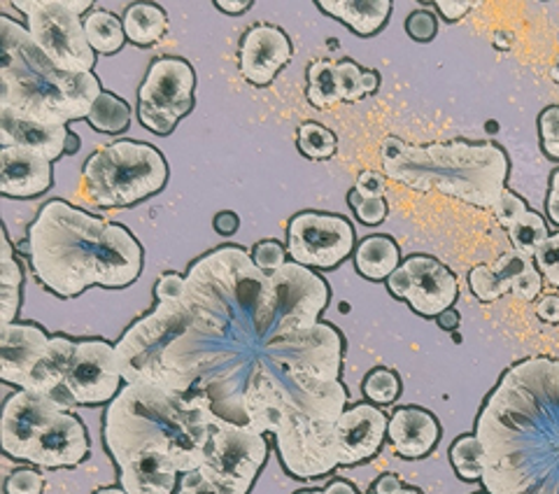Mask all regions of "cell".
Masks as SVG:
<instances>
[{
  "mask_svg": "<svg viewBox=\"0 0 559 494\" xmlns=\"http://www.w3.org/2000/svg\"><path fill=\"white\" fill-rule=\"evenodd\" d=\"M406 31L413 40L417 43H429L436 38V31H439V24H436V16L429 10H415L408 14L406 20Z\"/></svg>",
  "mask_w": 559,
  "mask_h": 494,
  "instance_id": "cell-42",
  "label": "cell"
},
{
  "mask_svg": "<svg viewBox=\"0 0 559 494\" xmlns=\"http://www.w3.org/2000/svg\"><path fill=\"white\" fill-rule=\"evenodd\" d=\"M51 337L31 322L3 325L0 329V380L24 390L33 368L49 348Z\"/></svg>",
  "mask_w": 559,
  "mask_h": 494,
  "instance_id": "cell-18",
  "label": "cell"
},
{
  "mask_svg": "<svg viewBox=\"0 0 559 494\" xmlns=\"http://www.w3.org/2000/svg\"><path fill=\"white\" fill-rule=\"evenodd\" d=\"M546 213H548L550 222L559 226V168L552 170V175H550V191H548V199H546Z\"/></svg>",
  "mask_w": 559,
  "mask_h": 494,
  "instance_id": "cell-49",
  "label": "cell"
},
{
  "mask_svg": "<svg viewBox=\"0 0 559 494\" xmlns=\"http://www.w3.org/2000/svg\"><path fill=\"white\" fill-rule=\"evenodd\" d=\"M388 436L399 457L419 460V457H427L439 444L441 427L439 420L429 411L417 409V405H404V409L394 411Z\"/></svg>",
  "mask_w": 559,
  "mask_h": 494,
  "instance_id": "cell-21",
  "label": "cell"
},
{
  "mask_svg": "<svg viewBox=\"0 0 559 494\" xmlns=\"http://www.w3.org/2000/svg\"><path fill=\"white\" fill-rule=\"evenodd\" d=\"M168 183L164 154L140 140L96 150L82 168L84 197L100 208H127L159 193Z\"/></svg>",
  "mask_w": 559,
  "mask_h": 494,
  "instance_id": "cell-7",
  "label": "cell"
},
{
  "mask_svg": "<svg viewBox=\"0 0 559 494\" xmlns=\"http://www.w3.org/2000/svg\"><path fill=\"white\" fill-rule=\"evenodd\" d=\"M266 457L269 444L264 436L222 420L210 436L199 473L224 494H250Z\"/></svg>",
  "mask_w": 559,
  "mask_h": 494,
  "instance_id": "cell-9",
  "label": "cell"
},
{
  "mask_svg": "<svg viewBox=\"0 0 559 494\" xmlns=\"http://www.w3.org/2000/svg\"><path fill=\"white\" fill-rule=\"evenodd\" d=\"M355 252V228L345 217L304 210L287 226L289 261L310 271L336 269Z\"/></svg>",
  "mask_w": 559,
  "mask_h": 494,
  "instance_id": "cell-11",
  "label": "cell"
},
{
  "mask_svg": "<svg viewBox=\"0 0 559 494\" xmlns=\"http://www.w3.org/2000/svg\"><path fill=\"white\" fill-rule=\"evenodd\" d=\"M55 183L47 158L20 148H0V193L8 199H35Z\"/></svg>",
  "mask_w": 559,
  "mask_h": 494,
  "instance_id": "cell-19",
  "label": "cell"
},
{
  "mask_svg": "<svg viewBox=\"0 0 559 494\" xmlns=\"http://www.w3.org/2000/svg\"><path fill=\"white\" fill-rule=\"evenodd\" d=\"M45 479L35 469H16L5 481V494H43Z\"/></svg>",
  "mask_w": 559,
  "mask_h": 494,
  "instance_id": "cell-41",
  "label": "cell"
},
{
  "mask_svg": "<svg viewBox=\"0 0 559 494\" xmlns=\"http://www.w3.org/2000/svg\"><path fill=\"white\" fill-rule=\"evenodd\" d=\"M364 397L373 401V403H380V405H388V403H394L399 392H401V380L399 376L394 374L392 368H373L369 376L364 378Z\"/></svg>",
  "mask_w": 559,
  "mask_h": 494,
  "instance_id": "cell-35",
  "label": "cell"
},
{
  "mask_svg": "<svg viewBox=\"0 0 559 494\" xmlns=\"http://www.w3.org/2000/svg\"><path fill=\"white\" fill-rule=\"evenodd\" d=\"M26 252L40 285L61 298L90 287L124 290L143 273V245L127 226L55 199L28 226Z\"/></svg>",
  "mask_w": 559,
  "mask_h": 494,
  "instance_id": "cell-3",
  "label": "cell"
},
{
  "mask_svg": "<svg viewBox=\"0 0 559 494\" xmlns=\"http://www.w3.org/2000/svg\"><path fill=\"white\" fill-rule=\"evenodd\" d=\"M538 133L544 152L559 162V105H550L538 117Z\"/></svg>",
  "mask_w": 559,
  "mask_h": 494,
  "instance_id": "cell-39",
  "label": "cell"
},
{
  "mask_svg": "<svg viewBox=\"0 0 559 494\" xmlns=\"http://www.w3.org/2000/svg\"><path fill=\"white\" fill-rule=\"evenodd\" d=\"M213 226H215V232H217L222 238H231V236L238 234L240 217L234 213V210H222V213L215 215Z\"/></svg>",
  "mask_w": 559,
  "mask_h": 494,
  "instance_id": "cell-47",
  "label": "cell"
},
{
  "mask_svg": "<svg viewBox=\"0 0 559 494\" xmlns=\"http://www.w3.org/2000/svg\"><path fill=\"white\" fill-rule=\"evenodd\" d=\"M495 45H497L499 49H509V47L513 45V35H511L509 31H499V33L495 35Z\"/></svg>",
  "mask_w": 559,
  "mask_h": 494,
  "instance_id": "cell-54",
  "label": "cell"
},
{
  "mask_svg": "<svg viewBox=\"0 0 559 494\" xmlns=\"http://www.w3.org/2000/svg\"><path fill=\"white\" fill-rule=\"evenodd\" d=\"M431 5L441 12L445 22H460L462 16L478 8V3H471V0H433Z\"/></svg>",
  "mask_w": 559,
  "mask_h": 494,
  "instance_id": "cell-45",
  "label": "cell"
},
{
  "mask_svg": "<svg viewBox=\"0 0 559 494\" xmlns=\"http://www.w3.org/2000/svg\"><path fill=\"white\" fill-rule=\"evenodd\" d=\"M401 487H404V485H401L399 475L384 473V475H380L378 483H376V494H394V492H399Z\"/></svg>",
  "mask_w": 559,
  "mask_h": 494,
  "instance_id": "cell-51",
  "label": "cell"
},
{
  "mask_svg": "<svg viewBox=\"0 0 559 494\" xmlns=\"http://www.w3.org/2000/svg\"><path fill=\"white\" fill-rule=\"evenodd\" d=\"M75 350H78V343L73 339L51 337L47 352L38 362V366L33 368V374H31L24 390L57 397V392L63 390V383L68 376L70 362H73Z\"/></svg>",
  "mask_w": 559,
  "mask_h": 494,
  "instance_id": "cell-25",
  "label": "cell"
},
{
  "mask_svg": "<svg viewBox=\"0 0 559 494\" xmlns=\"http://www.w3.org/2000/svg\"><path fill=\"white\" fill-rule=\"evenodd\" d=\"M103 94L94 73H66L51 63L31 33L0 14V113L16 119L57 124L86 119Z\"/></svg>",
  "mask_w": 559,
  "mask_h": 494,
  "instance_id": "cell-5",
  "label": "cell"
},
{
  "mask_svg": "<svg viewBox=\"0 0 559 494\" xmlns=\"http://www.w3.org/2000/svg\"><path fill=\"white\" fill-rule=\"evenodd\" d=\"M156 306L175 331L159 387L203 399L219 420L273 434L294 479L331 464L347 390L341 331L320 322L324 278L294 261L264 273L242 247L222 245L191 263L180 296Z\"/></svg>",
  "mask_w": 559,
  "mask_h": 494,
  "instance_id": "cell-1",
  "label": "cell"
},
{
  "mask_svg": "<svg viewBox=\"0 0 559 494\" xmlns=\"http://www.w3.org/2000/svg\"><path fill=\"white\" fill-rule=\"evenodd\" d=\"M396 298H404L423 317H439L450 310L460 296V282L443 261L413 255L384 280Z\"/></svg>",
  "mask_w": 559,
  "mask_h": 494,
  "instance_id": "cell-12",
  "label": "cell"
},
{
  "mask_svg": "<svg viewBox=\"0 0 559 494\" xmlns=\"http://www.w3.org/2000/svg\"><path fill=\"white\" fill-rule=\"evenodd\" d=\"M80 150V138L70 131V136H68V148H66V154H75Z\"/></svg>",
  "mask_w": 559,
  "mask_h": 494,
  "instance_id": "cell-55",
  "label": "cell"
},
{
  "mask_svg": "<svg viewBox=\"0 0 559 494\" xmlns=\"http://www.w3.org/2000/svg\"><path fill=\"white\" fill-rule=\"evenodd\" d=\"M384 175L413 191H439L478 208H492L509 180V156L495 143L408 145L384 138L380 145Z\"/></svg>",
  "mask_w": 559,
  "mask_h": 494,
  "instance_id": "cell-6",
  "label": "cell"
},
{
  "mask_svg": "<svg viewBox=\"0 0 559 494\" xmlns=\"http://www.w3.org/2000/svg\"><path fill=\"white\" fill-rule=\"evenodd\" d=\"M401 263V250L390 236L364 238L355 250V269L366 280H388Z\"/></svg>",
  "mask_w": 559,
  "mask_h": 494,
  "instance_id": "cell-26",
  "label": "cell"
},
{
  "mask_svg": "<svg viewBox=\"0 0 559 494\" xmlns=\"http://www.w3.org/2000/svg\"><path fill=\"white\" fill-rule=\"evenodd\" d=\"M534 259L522 257L518 252L503 255L497 263H478L468 273V287L480 302L492 304L506 292H513L518 278L527 269V263Z\"/></svg>",
  "mask_w": 559,
  "mask_h": 494,
  "instance_id": "cell-23",
  "label": "cell"
},
{
  "mask_svg": "<svg viewBox=\"0 0 559 494\" xmlns=\"http://www.w3.org/2000/svg\"><path fill=\"white\" fill-rule=\"evenodd\" d=\"M487 494H559V360L513 364L476 420Z\"/></svg>",
  "mask_w": 559,
  "mask_h": 494,
  "instance_id": "cell-2",
  "label": "cell"
},
{
  "mask_svg": "<svg viewBox=\"0 0 559 494\" xmlns=\"http://www.w3.org/2000/svg\"><path fill=\"white\" fill-rule=\"evenodd\" d=\"M94 494H129L124 487H100Z\"/></svg>",
  "mask_w": 559,
  "mask_h": 494,
  "instance_id": "cell-56",
  "label": "cell"
},
{
  "mask_svg": "<svg viewBox=\"0 0 559 494\" xmlns=\"http://www.w3.org/2000/svg\"><path fill=\"white\" fill-rule=\"evenodd\" d=\"M219 422L203 399L159 385H127L105 411L103 440L117 467L143 455H164L185 475L201 469Z\"/></svg>",
  "mask_w": 559,
  "mask_h": 494,
  "instance_id": "cell-4",
  "label": "cell"
},
{
  "mask_svg": "<svg viewBox=\"0 0 559 494\" xmlns=\"http://www.w3.org/2000/svg\"><path fill=\"white\" fill-rule=\"evenodd\" d=\"M355 189H357L359 197H364V199H382L384 191H388V183H384L380 173L364 170L357 178Z\"/></svg>",
  "mask_w": 559,
  "mask_h": 494,
  "instance_id": "cell-44",
  "label": "cell"
},
{
  "mask_svg": "<svg viewBox=\"0 0 559 494\" xmlns=\"http://www.w3.org/2000/svg\"><path fill=\"white\" fill-rule=\"evenodd\" d=\"M450 462L462 481H483L485 471V448L474 434L460 436L450 448Z\"/></svg>",
  "mask_w": 559,
  "mask_h": 494,
  "instance_id": "cell-33",
  "label": "cell"
},
{
  "mask_svg": "<svg viewBox=\"0 0 559 494\" xmlns=\"http://www.w3.org/2000/svg\"><path fill=\"white\" fill-rule=\"evenodd\" d=\"M86 121L100 133H121L131 127V105L110 92H103Z\"/></svg>",
  "mask_w": 559,
  "mask_h": 494,
  "instance_id": "cell-31",
  "label": "cell"
},
{
  "mask_svg": "<svg viewBox=\"0 0 559 494\" xmlns=\"http://www.w3.org/2000/svg\"><path fill=\"white\" fill-rule=\"evenodd\" d=\"M509 238L513 243V252L527 257V259H534L540 247L548 243L550 232H548L546 220L540 217V213H536V210H530L527 215L520 217L509 228Z\"/></svg>",
  "mask_w": 559,
  "mask_h": 494,
  "instance_id": "cell-32",
  "label": "cell"
},
{
  "mask_svg": "<svg viewBox=\"0 0 559 494\" xmlns=\"http://www.w3.org/2000/svg\"><path fill=\"white\" fill-rule=\"evenodd\" d=\"M180 469L164 455H143L119 467V487L129 494H173Z\"/></svg>",
  "mask_w": 559,
  "mask_h": 494,
  "instance_id": "cell-22",
  "label": "cell"
},
{
  "mask_svg": "<svg viewBox=\"0 0 559 494\" xmlns=\"http://www.w3.org/2000/svg\"><path fill=\"white\" fill-rule=\"evenodd\" d=\"M552 80L559 82V66H555V70H552Z\"/></svg>",
  "mask_w": 559,
  "mask_h": 494,
  "instance_id": "cell-59",
  "label": "cell"
},
{
  "mask_svg": "<svg viewBox=\"0 0 559 494\" xmlns=\"http://www.w3.org/2000/svg\"><path fill=\"white\" fill-rule=\"evenodd\" d=\"M336 84H338L341 101L355 103L378 92L380 75L376 70H366L355 61L343 59V61H336Z\"/></svg>",
  "mask_w": 559,
  "mask_h": 494,
  "instance_id": "cell-30",
  "label": "cell"
},
{
  "mask_svg": "<svg viewBox=\"0 0 559 494\" xmlns=\"http://www.w3.org/2000/svg\"><path fill=\"white\" fill-rule=\"evenodd\" d=\"M544 290V275L538 273L536 263L530 261L527 269L518 278V282L513 285V294L520 298V302H534V298Z\"/></svg>",
  "mask_w": 559,
  "mask_h": 494,
  "instance_id": "cell-43",
  "label": "cell"
},
{
  "mask_svg": "<svg viewBox=\"0 0 559 494\" xmlns=\"http://www.w3.org/2000/svg\"><path fill=\"white\" fill-rule=\"evenodd\" d=\"M492 210H495V217H497V222L506 228V232H509V228L520 220V217H524L530 213V208H527V203H524L518 193H513L509 187H506L503 191H501V197L497 199V203L492 205Z\"/></svg>",
  "mask_w": 559,
  "mask_h": 494,
  "instance_id": "cell-38",
  "label": "cell"
},
{
  "mask_svg": "<svg viewBox=\"0 0 559 494\" xmlns=\"http://www.w3.org/2000/svg\"><path fill=\"white\" fill-rule=\"evenodd\" d=\"M127 40L138 47H152L168 33V16L156 3H131L121 16Z\"/></svg>",
  "mask_w": 559,
  "mask_h": 494,
  "instance_id": "cell-27",
  "label": "cell"
},
{
  "mask_svg": "<svg viewBox=\"0 0 559 494\" xmlns=\"http://www.w3.org/2000/svg\"><path fill=\"white\" fill-rule=\"evenodd\" d=\"M388 415L376 409L373 403H357L355 409H347L336 422L338 464L353 467L371 460L388 436Z\"/></svg>",
  "mask_w": 559,
  "mask_h": 494,
  "instance_id": "cell-17",
  "label": "cell"
},
{
  "mask_svg": "<svg viewBox=\"0 0 559 494\" xmlns=\"http://www.w3.org/2000/svg\"><path fill=\"white\" fill-rule=\"evenodd\" d=\"M318 8L361 38H371L388 24L392 0H318Z\"/></svg>",
  "mask_w": 559,
  "mask_h": 494,
  "instance_id": "cell-24",
  "label": "cell"
},
{
  "mask_svg": "<svg viewBox=\"0 0 559 494\" xmlns=\"http://www.w3.org/2000/svg\"><path fill=\"white\" fill-rule=\"evenodd\" d=\"M296 494H326L324 490H304V492H296Z\"/></svg>",
  "mask_w": 559,
  "mask_h": 494,
  "instance_id": "cell-58",
  "label": "cell"
},
{
  "mask_svg": "<svg viewBox=\"0 0 559 494\" xmlns=\"http://www.w3.org/2000/svg\"><path fill=\"white\" fill-rule=\"evenodd\" d=\"M252 261L254 267L259 271L264 273H275L285 267V263L289 261V255H287V247L280 245L277 240H261L252 247Z\"/></svg>",
  "mask_w": 559,
  "mask_h": 494,
  "instance_id": "cell-36",
  "label": "cell"
},
{
  "mask_svg": "<svg viewBox=\"0 0 559 494\" xmlns=\"http://www.w3.org/2000/svg\"><path fill=\"white\" fill-rule=\"evenodd\" d=\"M347 203L353 205L355 215L359 217V222H364L366 226H376L382 224L384 217H388V201L384 199H364L357 193V189H353L347 193Z\"/></svg>",
  "mask_w": 559,
  "mask_h": 494,
  "instance_id": "cell-37",
  "label": "cell"
},
{
  "mask_svg": "<svg viewBox=\"0 0 559 494\" xmlns=\"http://www.w3.org/2000/svg\"><path fill=\"white\" fill-rule=\"evenodd\" d=\"M178 494H224V492L217 485L210 483L207 479H203L199 471H191V473L182 475Z\"/></svg>",
  "mask_w": 559,
  "mask_h": 494,
  "instance_id": "cell-46",
  "label": "cell"
},
{
  "mask_svg": "<svg viewBox=\"0 0 559 494\" xmlns=\"http://www.w3.org/2000/svg\"><path fill=\"white\" fill-rule=\"evenodd\" d=\"M84 35L96 55H117L127 43V31L119 16L108 10H92L84 16Z\"/></svg>",
  "mask_w": 559,
  "mask_h": 494,
  "instance_id": "cell-28",
  "label": "cell"
},
{
  "mask_svg": "<svg viewBox=\"0 0 559 494\" xmlns=\"http://www.w3.org/2000/svg\"><path fill=\"white\" fill-rule=\"evenodd\" d=\"M12 5L24 12L33 43L51 63L66 73H94L96 51L82 20L94 10L92 0H14Z\"/></svg>",
  "mask_w": 559,
  "mask_h": 494,
  "instance_id": "cell-8",
  "label": "cell"
},
{
  "mask_svg": "<svg viewBox=\"0 0 559 494\" xmlns=\"http://www.w3.org/2000/svg\"><path fill=\"white\" fill-rule=\"evenodd\" d=\"M483 494H487V492H483Z\"/></svg>",
  "mask_w": 559,
  "mask_h": 494,
  "instance_id": "cell-60",
  "label": "cell"
},
{
  "mask_svg": "<svg viewBox=\"0 0 559 494\" xmlns=\"http://www.w3.org/2000/svg\"><path fill=\"white\" fill-rule=\"evenodd\" d=\"M86 455H90V436L82 420L75 413L61 411L35 438L26 462L45 469H66L84 462Z\"/></svg>",
  "mask_w": 559,
  "mask_h": 494,
  "instance_id": "cell-16",
  "label": "cell"
},
{
  "mask_svg": "<svg viewBox=\"0 0 559 494\" xmlns=\"http://www.w3.org/2000/svg\"><path fill=\"white\" fill-rule=\"evenodd\" d=\"M436 322H439V327L445 329V331H454V329L460 327V313L450 308V310H445L443 315L436 317Z\"/></svg>",
  "mask_w": 559,
  "mask_h": 494,
  "instance_id": "cell-52",
  "label": "cell"
},
{
  "mask_svg": "<svg viewBox=\"0 0 559 494\" xmlns=\"http://www.w3.org/2000/svg\"><path fill=\"white\" fill-rule=\"evenodd\" d=\"M306 96L312 108H334L341 103L338 84H336V61L331 59H318L308 66V86Z\"/></svg>",
  "mask_w": 559,
  "mask_h": 494,
  "instance_id": "cell-29",
  "label": "cell"
},
{
  "mask_svg": "<svg viewBox=\"0 0 559 494\" xmlns=\"http://www.w3.org/2000/svg\"><path fill=\"white\" fill-rule=\"evenodd\" d=\"M68 136H70L68 127L26 121V119H16L8 113H0V145L28 150L33 154L47 158L51 164L66 154Z\"/></svg>",
  "mask_w": 559,
  "mask_h": 494,
  "instance_id": "cell-20",
  "label": "cell"
},
{
  "mask_svg": "<svg viewBox=\"0 0 559 494\" xmlns=\"http://www.w3.org/2000/svg\"><path fill=\"white\" fill-rule=\"evenodd\" d=\"M536 315L548 325H559V294H548L538 302Z\"/></svg>",
  "mask_w": 559,
  "mask_h": 494,
  "instance_id": "cell-48",
  "label": "cell"
},
{
  "mask_svg": "<svg viewBox=\"0 0 559 494\" xmlns=\"http://www.w3.org/2000/svg\"><path fill=\"white\" fill-rule=\"evenodd\" d=\"M197 73L180 57L156 59L138 90V119L156 136H168L194 110Z\"/></svg>",
  "mask_w": 559,
  "mask_h": 494,
  "instance_id": "cell-10",
  "label": "cell"
},
{
  "mask_svg": "<svg viewBox=\"0 0 559 494\" xmlns=\"http://www.w3.org/2000/svg\"><path fill=\"white\" fill-rule=\"evenodd\" d=\"M215 8L224 14L238 16L242 12H248L250 8H254V3H252V0H215Z\"/></svg>",
  "mask_w": 559,
  "mask_h": 494,
  "instance_id": "cell-50",
  "label": "cell"
},
{
  "mask_svg": "<svg viewBox=\"0 0 559 494\" xmlns=\"http://www.w3.org/2000/svg\"><path fill=\"white\" fill-rule=\"evenodd\" d=\"M68 405L55 395H40L31 390H20L5 401L3 420H0V444L3 452L12 460L26 462V455L35 438Z\"/></svg>",
  "mask_w": 559,
  "mask_h": 494,
  "instance_id": "cell-14",
  "label": "cell"
},
{
  "mask_svg": "<svg viewBox=\"0 0 559 494\" xmlns=\"http://www.w3.org/2000/svg\"><path fill=\"white\" fill-rule=\"evenodd\" d=\"M538 273L544 275L552 287L559 290V232L548 238V243L540 247L534 257Z\"/></svg>",
  "mask_w": 559,
  "mask_h": 494,
  "instance_id": "cell-40",
  "label": "cell"
},
{
  "mask_svg": "<svg viewBox=\"0 0 559 494\" xmlns=\"http://www.w3.org/2000/svg\"><path fill=\"white\" fill-rule=\"evenodd\" d=\"M296 145H299V152L310 158V162H324V158H331L338 150V140L336 133L326 129L324 124L318 121H304L299 127V133H296Z\"/></svg>",
  "mask_w": 559,
  "mask_h": 494,
  "instance_id": "cell-34",
  "label": "cell"
},
{
  "mask_svg": "<svg viewBox=\"0 0 559 494\" xmlns=\"http://www.w3.org/2000/svg\"><path fill=\"white\" fill-rule=\"evenodd\" d=\"M324 492H326V494H359V492L355 490V485H349L347 481H331Z\"/></svg>",
  "mask_w": 559,
  "mask_h": 494,
  "instance_id": "cell-53",
  "label": "cell"
},
{
  "mask_svg": "<svg viewBox=\"0 0 559 494\" xmlns=\"http://www.w3.org/2000/svg\"><path fill=\"white\" fill-rule=\"evenodd\" d=\"M121 376L117 348L103 339L78 341V350L70 362L63 390L70 401L80 405L112 403L121 392Z\"/></svg>",
  "mask_w": 559,
  "mask_h": 494,
  "instance_id": "cell-13",
  "label": "cell"
},
{
  "mask_svg": "<svg viewBox=\"0 0 559 494\" xmlns=\"http://www.w3.org/2000/svg\"><path fill=\"white\" fill-rule=\"evenodd\" d=\"M394 494H423V492L415 490V487H401V490L394 492Z\"/></svg>",
  "mask_w": 559,
  "mask_h": 494,
  "instance_id": "cell-57",
  "label": "cell"
},
{
  "mask_svg": "<svg viewBox=\"0 0 559 494\" xmlns=\"http://www.w3.org/2000/svg\"><path fill=\"white\" fill-rule=\"evenodd\" d=\"M292 40L287 33L273 24H254L240 40L238 68L240 75L254 86H269L289 61Z\"/></svg>",
  "mask_w": 559,
  "mask_h": 494,
  "instance_id": "cell-15",
  "label": "cell"
}]
</instances>
